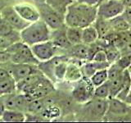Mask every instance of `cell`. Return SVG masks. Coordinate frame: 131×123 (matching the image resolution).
<instances>
[{
    "label": "cell",
    "mask_w": 131,
    "mask_h": 123,
    "mask_svg": "<svg viewBox=\"0 0 131 123\" xmlns=\"http://www.w3.org/2000/svg\"><path fill=\"white\" fill-rule=\"evenodd\" d=\"M97 17V5L73 2L69 6L65 16L67 26L85 28L93 25Z\"/></svg>",
    "instance_id": "obj_1"
},
{
    "label": "cell",
    "mask_w": 131,
    "mask_h": 123,
    "mask_svg": "<svg viewBox=\"0 0 131 123\" xmlns=\"http://www.w3.org/2000/svg\"><path fill=\"white\" fill-rule=\"evenodd\" d=\"M108 108V99L93 98L84 104H79L75 111V120L79 121H103Z\"/></svg>",
    "instance_id": "obj_2"
},
{
    "label": "cell",
    "mask_w": 131,
    "mask_h": 123,
    "mask_svg": "<svg viewBox=\"0 0 131 123\" xmlns=\"http://www.w3.org/2000/svg\"><path fill=\"white\" fill-rule=\"evenodd\" d=\"M52 30L43 20L30 23L27 27L20 31L23 42L30 46L44 41L50 40Z\"/></svg>",
    "instance_id": "obj_3"
},
{
    "label": "cell",
    "mask_w": 131,
    "mask_h": 123,
    "mask_svg": "<svg viewBox=\"0 0 131 123\" xmlns=\"http://www.w3.org/2000/svg\"><path fill=\"white\" fill-rule=\"evenodd\" d=\"M106 121H131V107L116 97L108 98V108L103 119Z\"/></svg>",
    "instance_id": "obj_4"
},
{
    "label": "cell",
    "mask_w": 131,
    "mask_h": 123,
    "mask_svg": "<svg viewBox=\"0 0 131 123\" xmlns=\"http://www.w3.org/2000/svg\"><path fill=\"white\" fill-rule=\"evenodd\" d=\"M56 90L55 84L42 74L35 82L29 85L22 93L26 94L30 100L43 98L51 94Z\"/></svg>",
    "instance_id": "obj_5"
},
{
    "label": "cell",
    "mask_w": 131,
    "mask_h": 123,
    "mask_svg": "<svg viewBox=\"0 0 131 123\" xmlns=\"http://www.w3.org/2000/svg\"><path fill=\"white\" fill-rule=\"evenodd\" d=\"M6 50L12 53V61L14 63H26L38 65L39 61L37 59L32 51L31 46L23 41L11 45Z\"/></svg>",
    "instance_id": "obj_6"
},
{
    "label": "cell",
    "mask_w": 131,
    "mask_h": 123,
    "mask_svg": "<svg viewBox=\"0 0 131 123\" xmlns=\"http://www.w3.org/2000/svg\"><path fill=\"white\" fill-rule=\"evenodd\" d=\"M71 85L72 88L71 94L73 99L78 104H84L93 98L95 87L92 84L89 78L84 76L80 80Z\"/></svg>",
    "instance_id": "obj_7"
},
{
    "label": "cell",
    "mask_w": 131,
    "mask_h": 123,
    "mask_svg": "<svg viewBox=\"0 0 131 123\" xmlns=\"http://www.w3.org/2000/svg\"><path fill=\"white\" fill-rule=\"evenodd\" d=\"M36 6L39 12L40 19L43 20L52 30L67 25L65 22V16L61 15L55 9H53L48 3H45L38 4Z\"/></svg>",
    "instance_id": "obj_8"
},
{
    "label": "cell",
    "mask_w": 131,
    "mask_h": 123,
    "mask_svg": "<svg viewBox=\"0 0 131 123\" xmlns=\"http://www.w3.org/2000/svg\"><path fill=\"white\" fill-rule=\"evenodd\" d=\"M125 5L122 0H105L97 5V17L111 20L123 13Z\"/></svg>",
    "instance_id": "obj_9"
},
{
    "label": "cell",
    "mask_w": 131,
    "mask_h": 123,
    "mask_svg": "<svg viewBox=\"0 0 131 123\" xmlns=\"http://www.w3.org/2000/svg\"><path fill=\"white\" fill-rule=\"evenodd\" d=\"M35 56L39 61H47L57 55L64 54L65 51L57 48L52 40L44 41L31 46Z\"/></svg>",
    "instance_id": "obj_10"
},
{
    "label": "cell",
    "mask_w": 131,
    "mask_h": 123,
    "mask_svg": "<svg viewBox=\"0 0 131 123\" xmlns=\"http://www.w3.org/2000/svg\"><path fill=\"white\" fill-rule=\"evenodd\" d=\"M0 67L5 68L9 71L14 79L18 82L26 76L40 71L38 65L26 64V63H14L12 61L0 64Z\"/></svg>",
    "instance_id": "obj_11"
},
{
    "label": "cell",
    "mask_w": 131,
    "mask_h": 123,
    "mask_svg": "<svg viewBox=\"0 0 131 123\" xmlns=\"http://www.w3.org/2000/svg\"><path fill=\"white\" fill-rule=\"evenodd\" d=\"M1 17L9 22L16 30H23L30 23L25 20L14 7V4H9L1 7Z\"/></svg>",
    "instance_id": "obj_12"
},
{
    "label": "cell",
    "mask_w": 131,
    "mask_h": 123,
    "mask_svg": "<svg viewBox=\"0 0 131 123\" xmlns=\"http://www.w3.org/2000/svg\"><path fill=\"white\" fill-rule=\"evenodd\" d=\"M14 7L19 15L29 23H33L40 19L39 9L35 3L24 1L23 3H15Z\"/></svg>",
    "instance_id": "obj_13"
},
{
    "label": "cell",
    "mask_w": 131,
    "mask_h": 123,
    "mask_svg": "<svg viewBox=\"0 0 131 123\" xmlns=\"http://www.w3.org/2000/svg\"><path fill=\"white\" fill-rule=\"evenodd\" d=\"M17 92V82L7 69L0 67V94Z\"/></svg>",
    "instance_id": "obj_14"
},
{
    "label": "cell",
    "mask_w": 131,
    "mask_h": 123,
    "mask_svg": "<svg viewBox=\"0 0 131 123\" xmlns=\"http://www.w3.org/2000/svg\"><path fill=\"white\" fill-rule=\"evenodd\" d=\"M84 63V61L70 59L67 64L64 82L74 84L80 80L84 77L83 71H82V64Z\"/></svg>",
    "instance_id": "obj_15"
},
{
    "label": "cell",
    "mask_w": 131,
    "mask_h": 123,
    "mask_svg": "<svg viewBox=\"0 0 131 123\" xmlns=\"http://www.w3.org/2000/svg\"><path fill=\"white\" fill-rule=\"evenodd\" d=\"M89 45L84 43L71 45L67 50H65L64 55L67 56L70 59L81 61H88Z\"/></svg>",
    "instance_id": "obj_16"
},
{
    "label": "cell",
    "mask_w": 131,
    "mask_h": 123,
    "mask_svg": "<svg viewBox=\"0 0 131 123\" xmlns=\"http://www.w3.org/2000/svg\"><path fill=\"white\" fill-rule=\"evenodd\" d=\"M67 26L65 25L62 27L56 29V30H52L50 38V40L52 41V43L57 48L62 49L64 51L67 50V48H69L72 45L67 37Z\"/></svg>",
    "instance_id": "obj_17"
},
{
    "label": "cell",
    "mask_w": 131,
    "mask_h": 123,
    "mask_svg": "<svg viewBox=\"0 0 131 123\" xmlns=\"http://www.w3.org/2000/svg\"><path fill=\"white\" fill-rule=\"evenodd\" d=\"M65 57L64 54L61 55H57L53 57L52 58L43 61H39V63L38 64L39 69L41 71L44 76H46L48 79H50L53 83L56 85L55 78H54V68L56 67V65L59 63V61Z\"/></svg>",
    "instance_id": "obj_18"
},
{
    "label": "cell",
    "mask_w": 131,
    "mask_h": 123,
    "mask_svg": "<svg viewBox=\"0 0 131 123\" xmlns=\"http://www.w3.org/2000/svg\"><path fill=\"white\" fill-rule=\"evenodd\" d=\"M108 61H86L82 64V71L84 77L89 78L97 71L102 69H107L110 67Z\"/></svg>",
    "instance_id": "obj_19"
},
{
    "label": "cell",
    "mask_w": 131,
    "mask_h": 123,
    "mask_svg": "<svg viewBox=\"0 0 131 123\" xmlns=\"http://www.w3.org/2000/svg\"><path fill=\"white\" fill-rule=\"evenodd\" d=\"M26 118V112L18 110L6 109L1 112V121L4 122H23Z\"/></svg>",
    "instance_id": "obj_20"
},
{
    "label": "cell",
    "mask_w": 131,
    "mask_h": 123,
    "mask_svg": "<svg viewBox=\"0 0 131 123\" xmlns=\"http://www.w3.org/2000/svg\"><path fill=\"white\" fill-rule=\"evenodd\" d=\"M21 35L20 31L17 30H14L7 35H0V50L6 49L11 45L21 41Z\"/></svg>",
    "instance_id": "obj_21"
},
{
    "label": "cell",
    "mask_w": 131,
    "mask_h": 123,
    "mask_svg": "<svg viewBox=\"0 0 131 123\" xmlns=\"http://www.w3.org/2000/svg\"><path fill=\"white\" fill-rule=\"evenodd\" d=\"M131 41V29L121 32H115L113 37V44L120 51L125 48Z\"/></svg>",
    "instance_id": "obj_22"
},
{
    "label": "cell",
    "mask_w": 131,
    "mask_h": 123,
    "mask_svg": "<svg viewBox=\"0 0 131 123\" xmlns=\"http://www.w3.org/2000/svg\"><path fill=\"white\" fill-rule=\"evenodd\" d=\"M94 26L96 27L97 30L99 35V39H104L112 33H114L112 26H111L110 20L102 19L100 17H97L95 22L93 23Z\"/></svg>",
    "instance_id": "obj_23"
},
{
    "label": "cell",
    "mask_w": 131,
    "mask_h": 123,
    "mask_svg": "<svg viewBox=\"0 0 131 123\" xmlns=\"http://www.w3.org/2000/svg\"><path fill=\"white\" fill-rule=\"evenodd\" d=\"M82 39H83V43L87 45L93 44L99 39V35H98V32L96 27L94 26V25H91V26L83 28Z\"/></svg>",
    "instance_id": "obj_24"
},
{
    "label": "cell",
    "mask_w": 131,
    "mask_h": 123,
    "mask_svg": "<svg viewBox=\"0 0 131 123\" xmlns=\"http://www.w3.org/2000/svg\"><path fill=\"white\" fill-rule=\"evenodd\" d=\"M110 23L114 32H121L131 29V26L125 20L122 14L116 16L110 20Z\"/></svg>",
    "instance_id": "obj_25"
},
{
    "label": "cell",
    "mask_w": 131,
    "mask_h": 123,
    "mask_svg": "<svg viewBox=\"0 0 131 123\" xmlns=\"http://www.w3.org/2000/svg\"><path fill=\"white\" fill-rule=\"evenodd\" d=\"M67 37L70 42L72 45L83 43V28L75 27V26H67Z\"/></svg>",
    "instance_id": "obj_26"
},
{
    "label": "cell",
    "mask_w": 131,
    "mask_h": 123,
    "mask_svg": "<svg viewBox=\"0 0 131 123\" xmlns=\"http://www.w3.org/2000/svg\"><path fill=\"white\" fill-rule=\"evenodd\" d=\"M73 2L74 0H47L46 3L61 15L66 16L69 6Z\"/></svg>",
    "instance_id": "obj_27"
},
{
    "label": "cell",
    "mask_w": 131,
    "mask_h": 123,
    "mask_svg": "<svg viewBox=\"0 0 131 123\" xmlns=\"http://www.w3.org/2000/svg\"><path fill=\"white\" fill-rule=\"evenodd\" d=\"M90 80H91L94 87H97V86L104 84L105 82L108 80L107 69H102L97 71L95 74H93V75L90 77Z\"/></svg>",
    "instance_id": "obj_28"
},
{
    "label": "cell",
    "mask_w": 131,
    "mask_h": 123,
    "mask_svg": "<svg viewBox=\"0 0 131 123\" xmlns=\"http://www.w3.org/2000/svg\"><path fill=\"white\" fill-rule=\"evenodd\" d=\"M104 50L106 52L107 61L110 64L115 63L121 57V51L114 44H110L105 47Z\"/></svg>",
    "instance_id": "obj_29"
},
{
    "label": "cell",
    "mask_w": 131,
    "mask_h": 123,
    "mask_svg": "<svg viewBox=\"0 0 131 123\" xmlns=\"http://www.w3.org/2000/svg\"><path fill=\"white\" fill-rule=\"evenodd\" d=\"M93 97L101 99H108L110 98V85L108 80L104 84L95 87Z\"/></svg>",
    "instance_id": "obj_30"
},
{
    "label": "cell",
    "mask_w": 131,
    "mask_h": 123,
    "mask_svg": "<svg viewBox=\"0 0 131 123\" xmlns=\"http://www.w3.org/2000/svg\"><path fill=\"white\" fill-rule=\"evenodd\" d=\"M122 78H123V74L122 76L116 78V79L108 80L110 85V98L117 97L119 93L121 92L122 88V80H123Z\"/></svg>",
    "instance_id": "obj_31"
},
{
    "label": "cell",
    "mask_w": 131,
    "mask_h": 123,
    "mask_svg": "<svg viewBox=\"0 0 131 123\" xmlns=\"http://www.w3.org/2000/svg\"><path fill=\"white\" fill-rule=\"evenodd\" d=\"M125 70H123L121 67H120L119 66L115 63L110 65V67L107 68L108 71V80L116 79V78L120 77L122 76L123 72Z\"/></svg>",
    "instance_id": "obj_32"
},
{
    "label": "cell",
    "mask_w": 131,
    "mask_h": 123,
    "mask_svg": "<svg viewBox=\"0 0 131 123\" xmlns=\"http://www.w3.org/2000/svg\"><path fill=\"white\" fill-rule=\"evenodd\" d=\"M116 63L123 70L129 69L131 66V55L130 54H121V57L116 61Z\"/></svg>",
    "instance_id": "obj_33"
},
{
    "label": "cell",
    "mask_w": 131,
    "mask_h": 123,
    "mask_svg": "<svg viewBox=\"0 0 131 123\" xmlns=\"http://www.w3.org/2000/svg\"><path fill=\"white\" fill-rule=\"evenodd\" d=\"M14 30H16V29L9 22H7L5 19L1 17V22H0V35H7Z\"/></svg>",
    "instance_id": "obj_34"
},
{
    "label": "cell",
    "mask_w": 131,
    "mask_h": 123,
    "mask_svg": "<svg viewBox=\"0 0 131 123\" xmlns=\"http://www.w3.org/2000/svg\"><path fill=\"white\" fill-rule=\"evenodd\" d=\"M92 60L97 61H108L104 48H101L98 51H97L95 54L93 55ZM90 61H91V60H90Z\"/></svg>",
    "instance_id": "obj_35"
},
{
    "label": "cell",
    "mask_w": 131,
    "mask_h": 123,
    "mask_svg": "<svg viewBox=\"0 0 131 123\" xmlns=\"http://www.w3.org/2000/svg\"><path fill=\"white\" fill-rule=\"evenodd\" d=\"M26 121H47L45 119L39 114L26 112Z\"/></svg>",
    "instance_id": "obj_36"
},
{
    "label": "cell",
    "mask_w": 131,
    "mask_h": 123,
    "mask_svg": "<svg viewBox=\"0 0 131 123\" xmlns=\"http://www.w3.org/2000/svg\"><path fill=\"white\" fill-rule=\"evenodd\" d=\"M12 61V53L6 49L0 50V64L7 63Z\"/></svg>",
    "instance_id": "obj_37"
},
{
    "label": "cell",
    "mask_w": 131,
    "mask_h": 123,
    "mask_svg": "<svg viewBox=\"0 0 131 123\" xmlns=\"http://www.w3.org/2000/svg\"><path fill=\"white\" fill-rule=\"evenodd\" d=\"M123 16L128 22V23L131 26V7H125L122 13Z\"/></svg>",
    "instance_id": "obj_38"
},
{
    "label": "cell",
    "mask_w": 131,
    "mask_h": 123,
    "mask_svg": "<svg viewBox=\"0 0 131 123\" xmlns=\"http://www.w3.org/2000/svg\"><path fill=\"white\" fill-rule=\"evenodd\" d=\"M101 0H74V2H77L80 3L88 4V5H98Z\"/></svg>",
    "instance_id": "obj_39"
},
{
    "label": "cell",
    "mask_w": 131,
    "mask_h": 123,
    "mask_svg": "<svg viewBox=\"0 0 131 123\" xmlns=\"http://www.w3.org/2000/svg\"><path fill=\"white\" fill-rule=\"evenodd\" d=\"M47 0H31V2L33 3H35V5H38V4H42V3H45Z\"/></svg>",
    "instance_id": "obj_40"
},
{
    "label": "cell",
    "mask_w": 131,
    "mask_h": 123,
    "mask_svg": "<svg viewBox=\"0 0 131 123\" xmlns=\"http://www.w3.org/2000/svg\"><path fill=\"white\" fill-rule=\"evenodd\" d=\"M125 7H131V0H122Z\"/></svg>",
    "instance_id": "obj_41"
},
{
    "label": "cell",
    "mask_w": 131,
    "mask_h": 123,
    "mask_svg": "<svg viewBox=\"0 0 131 123\" xmlns=\"http://www.w3.org/2000/svg\"><path fill=\"white\" fill-rule=\"evenodd\" d=\"M125 102H126L128 104H129V105H130V107H131V90H130L129 94H128V96H127V98H126Z\"/></svg>",
    "instance_id": "obj_42"
},
{
    "label": "cell",
    "mask_w": 131,
    "mask_h": 123,
    "mask_svg": "<svg viewBox=\"0 0 131 123\" xmlns=\"http://www.w3.org/2000/svg\"><path fill=\"white\" fill-rule=\"evenodd\" d=\"M23 1H26V2H30L31 0H23Z\"/></svg>",
    "instance_id": "obj_43"
},
{
    "label": "cell",
    "mask_w": 131,
    "mask_h": 123,
    "mask_svg": "<svg viewBox=\"0 0 131 123\" xmlns=\"http://www.w3.org/2000/svg\"><path fill=\"white\" fill-rule=\"evenodd\" d=\"M129 71H130V76H131V69H129Z\"/></svg>",
    "instance_id": "obj_44"
},
{
    "label": "cell",
    "mask_w": 131,
    "mask_h": 123,
    "mask_svg": "<svg viewBox=\"0 0 131 123\" xmlns=\"http://www.w3.org/2000/svg\"><path fill=\"white\" fill-rule=\"evenodd\" d=\"M102 1H105V0H101V1H100V2H102Z\"/></svg>",
    "instance_id": "obj_45"
},
{
    "label": "cell",
    "mask_w": 131,
    "mask_h": 123,
    "mask_svg": "<svg viewBox=\"0 0 131 123\" xmlns=\"http://www.w3.org/2000/svg\"><path fill=\"white\" fill-rule=\"evenodd\" d=\"M129 69H131V66H130V67H129Z\"/></svg>",
    "instance_id": "obj_46"
},
{
    "label": "cell",
    "mask_w": 131,
    "mask_h": 123,
    "mask_svg": "<svg viewBox=\"0 0 131 123\" xmlns=\"http://www.w3.org/2000/svg\"><path fill=\"white\" fill-rule=\"evenodd\" d=\"M12 1H13V0H12Z\"/></svg>",
    "instance_id": "obj_47"
}]
</instances>
